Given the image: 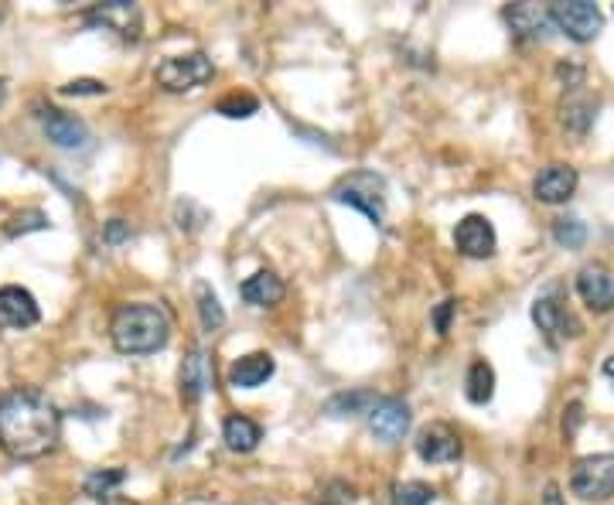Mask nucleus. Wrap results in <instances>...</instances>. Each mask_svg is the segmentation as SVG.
I'll use <instances>...</instances> for the list:
<instances>
[{
	"mask_svg": "<svg viewBox=\"0 0 614 505\" xmlns=\"http://www.w3.org/2000/svg\"><path fill=\"white\" fill-rule=\"evenodd\" d=\"M62 437V413L41 389H14L0 396V447L14 461L52 454Z\"/></svg>",
	"mask_w": 614,
	"mask_h": 505,
	"instance_id": "f257e3e1",
	"label": "nucleus"
},
{
	"mask_svg": "<svg viewBox=\"0 0 614 505\" xmlns=\"http://www.w3.org/2000/svg\"><path fill=\"white\" fill-rule=\"evenodd\" d=\"M110 338L123 355H151L171 342V318L161 304H123L113 314Z\"/></svg>",
	"mask_w": 614,
	"mask_h": 505,
	"instance_id": "f03ea898",
	"label": "nucleus"
},
{
	"mask_svg": "<svg viewBox=\"0 0 614 505\" xmlns=\"http://www.w3.org/2000/svg\"><path fill=\"white\" fill-rule=\"evenodd\" d=\"M331 198L369 215V222H376V226L386 222V181L376 171H352V175H345L331 188Z\"/></svg>",
	"mask_w": 614,
	"mask_h": 505,
	"instance_id": "7ed1b4c3",
	"label": "nucleus"
},
{
	"mask_svg": "<svg viewBox=\"0 0 614 505\" xmlns=\"http://www.w3.org/2000/svg\"><path fill=\"white\" fill-rule=\"evenodd\" d=\"M570 488L584 502L614 499V454H587L570 471Z\"/></svg>",
	"mask_w": 614,
	"mask_h": 505,
	"instance_id": "20e7f679",
	"label": "nucleus"
},
{
	"mask_svg": "<svg viewBox=\"0 0 614 505\" xmlns=\"http://www.w3.org/2000/svg\"><path fill=\"white\" fill-rule=\"evenodd\" d=\"M215 76L212 62L205 59L202 52H188V55H171V59H164L157 65L154 79L161 89H168V93H188V89H198L205 86Z\"/></svg>",
	"mask_w": 614,
	"mask_h": 505,
	"instance_id": "39448f33",
	"label": "nucleus"
},
{
	"mask_svg": "<svg viewBox=\"0 0 614 505\" xmlns=\"http://www.w3.org/2000/svg\"><path fill=\"white\" fill-rule=\"evenodd\" d=\"M550 18H553V28L563 31L570 41H580V45L594 41L604 28L601 7L591 4V0H567V4H553Z\"/></svg>",
	"mask_w": 614,
	"mask_h": 505,
	"instance_id": "423d86ee",
	"label": "nucleus"
},
{
	"mask_svg": "<svg viewBox=\"0 0 614 505\" xmlns=\"http://www.w3.org/2000/svg\"><path fill=\"white\" fill-rule=\"evenodd\" d=\"M454 246H458V253L468 256V260H488V256L495 253V246H499L492 219L478 212L464 215L458 222V229H454Z\"/></svg>",
	"mask_w": 614,
	"mask_h": 505,
	"instance_id": "0eeeda50",
	"label": "nucleus"
},
{
	"mask_svg": "<svg viewBox=\"0 0 614 505\" xmlns=\"http://www.w3.org/2000/svg\"><path fill=\"white\" fill-rule=\"evenodd\" d=\"M461 437L458 430L451 424H441V420H434V424H427L417 434V454L427 465H451V461L461 458Z\"/></svg>",
	"mask_w": 614,
	"mask_h": 505,
	"instance_id": "6e6552de",
	"label": "nucleus"
},
{
	"mask_svg": "<svg viewBox=\"0 0 614 505\" xmlns=\"http://www.w3.org/2000/svg\"><path fill=\"white\" fill-rule=\"evenodd\" d=\"M533 321L539 325V331H546V335H567V338L580 335V321L567 311V301L560 297V287H550L546 294L536 297Z\"/></svg>",
	"mask_w": 614,
	"mask_h": 505,
	"instance_id": "1a4fd4ad",
	"label": "nucleus"
},
{
	"mask_svg": "<svg viewBox=\"0 0 614 505\" xmlns=\"http://www.w3.org/2000/svg\"><path fill=\"white\" fill-rule=\"evenodd\" d=\"M38 120H41L45 137L52 140L55 147H62V151H82V147L89 144L86 123H82L79 117H72V113L55 110V106H41Z\"/></svg>",
	"mask_w": 614,
	"mask_h": 505,
	"instance_id": "9d476101",
	"label": "nucleus"
},
{
	"mask_svg": "<svg viewBox=\"0 0 614 505\" xmlns=\"http://www.w3.org/2000/svg\"><path fill=\"white\" fill-rule=\"evenodd\" d=\"M38 318H41V311H38L35 294L24 291L18 284L0 287V328L21 331V328L38 325Z\"/></svg>",
	"mask_w": 614,
	"mask_h": 505,
	"instance_id": "9b49d317",
	"label": "nucleus"
},
{
	"mask_svg": "<svg viewBox=\"0 0 614 505\" xmlns=\"http://www.w3.org/2000/svg\"><path fill=\"white\" fill-rule=\"evenodd\" d=\"M369 430L376 434V441L396 444L410 430V407L396 396H383L376 403V410L369 413Z\"/></svg>",
	"mask_w": 614,
	"mask_h": 505,
	"instance_id": "f8f14e48",
	"label": "nucleus"
},
{
	"mask_svg": "<svg viewBox=\"0 0 614 505\" xmlns=\"http://www.w3.org/2000/svg\"><path fill=\"white\" fill-rule=\"evenodd\" d=\"M89 24H99V28H110L120 38H140V7L130 4V0H110V4H99L89 11Z\"/></svg>",
	"mask_w": 614,
	"mask_h": 505,
	"instance_id": "ddd939ff",
	"label": "nucleus"
},
{
	"mask_svg": "<svg viewBox=\"0 0 614 505\" xmlns=\"http://www.w3.org/2000/svg\"><path fill=\"white\" fill-rule=\"evenodd\" d=\"M215 386V369L205 349H192L181 362V400L198 403Z\"/></svg>",
	"mask_w": 614,
	"mask_h": 505,
	"instance_id": "4468645a",
	"label": "nucleus"
},
{
	"mask_svg": "<svg viewBox=\"0 0 614 505\" xmlns=\"http://www.w3.org/2000/svg\"><path fill=\"white\" fill-rule=\"evenodd\" d=\"M577 168H570V164H550V168H543L533 181V195L539 198L543 205H563L570 195L577 192Z\"/></svg>",
	"mask_w": 614,
	"mask_h": 505,
	"instance_id": "2eb2a0df",
	"label": "nucleus"
},
{
	"mask_svg": "<svg viewBox=\"0 0 614 505\" xmlns=\"http://www.w3.org/2000/svg\"><path fill=\"white\" fill-rule=\"evenodd\" d=\"M577 294L591 311L608 314L614 308V277L604 267L591 263V267L577 273Z\"/></svg>",
	"mask_w": 614,
	"mask_h": 505,
	"instance_id": "dca6fc26",
	"label": "nucleus"
},
{
	"mask_svg": "<svg viewBox=\"0 0 614 505\" xmlns=\"http://www.w3.org/2000/svg\"><path fill=\"white\" fill-rule=\"evenodd\" d=\"M273 372H277V362H273L270 352H250V355H243V359L232 362L229 383L236 389H256L267 383Z\"/></svg>",
	"mask_w": 614,
	"mask_h": 505,
	"instance_id": "f3484780",
	"label": "nucleus"
},
{
	"mask_svg": "<svg viewBox=\"0 0 614 505\" xmlns=\"http://www.w3.org/2000/svg\"><path fill=\"white\" fill-rule=\"evenodd\" d=\"M239 294H243V301L253 304V308H273V304L284 301L287 291H284V280L273 270H256L250 280H243Z\"/></svg>",
	"mask_w": 614,
	"mask_h": 505,
	"instance_id": "a211bd4d",
	"label": "nucleus"
},
{
	"mask_svg": "<svg viewBox=\"0 0 614 505\" xmlns=\"http://www.w3.org/2000/svg\"><path fill=\"white\" fill-rule=\"evenodd\" d=\"M222 441H226L229 451L250 454V451H256V444L263 441V430L256 420L243 417V413H232L226 424H222Z\"/></svg>",
	"mask_w": 614,
	"mask_h": 505,
	"instance_id": "6ab92c4d",
	"label": "nucleus"
},
{
	"mask_svg": "<svg viewBox=\"0 0 614 505\" xmlns=\"http://www.w3.org/2000/svg\"><path fill=\"white\" fill-rule=\"evenodd\" d=\"M505 21L512 24V31H516L519 38H543L546 28L553 24L550 11H539L536 4H516L505 11Z\"/></svg>",
	"mask_w": 614,
	"mask_h": 505,
	"instance_id": "aec40b11",
	"label": "nucleus"
},
{
	"mask_svg": "<svg viewBox=\"0 0 614 505\" xmlns=\"http://www.w3.org/2000/svg\"><path fill=\"white\" fill-rule=\"evenodd\" d=\"M379 400H383V396L369 393V389L338 393V396H331V400L325 403V413H328V417H369V413L376 410Z\"/></svg>",
	"mask_w": 614,
	"mask_h": 505,
	"instance_id": "412c9836",
	"label": "nucleus"
},
{
	"mask_svg": "<svg viewBox=\"0 0 614 505\" xmlns=\"http://www.w3.org/2000/svg\"><path fill=\"white\" fill-rule=\"evenodd\" d=\"M464 396L478 407H485L488 400L495 396V369L488 366L485 359H475L468 369V379H464Z\"/></svg>",
	"mask_w": 614,
	"mask_h": 505,
	"instance_id": "4be33fe9",
	"label": "nucleus"
},
{
	"mask_svg": "<svg viewBox=\"0 0 614 505\" xmlns=\"http://www.w3.org/2000/svg\"><path fill=\"white\" fill-rule=\"evenodd\" d=\"M195 301H198V321H202V328L205 331L222 328V321H226V311H222L219 294H215L209 284H198L195 287Z\"/></svg>",
	"mask_w": 614,
	"mask_h": 505,
	"instance_id": "5701e85b",
	"label": "nucleus"
},
{
	"mask_svg": "<svg viewBox=\"0 0 614 505\" xmlns=\"http://www.w3.org/2000/svg\"><path fill=\"white\" fill-rule=\"evenodd\" d=\"M127 482V471L123 468H103V471H93V475L86 478V485H82V492L89 495V499H113V488H120Z\"/></svg>",
	"mask_w": 614,
	"mask_h": 505,
	"instance_id": "b1692460",
	"label": "nucleus"
},
{
	"mask_svg": "<svg viewBox=\"0 0 614 505\" xmlns=\"http://www.w3.org/2000/svg\"><path fill=\"white\" fill-rule=\"evenodd\" d=\"M553 239H557L560 246H567V250H580L587 239V226L577 215H563V219L553 222Z\"/></svg>",
	"mask_w": 614,
	"mask_h": 505,
	"instance_id": "393cba45",
	"label": "nucleus"
},
{
	"mask_svg": "<svg viewBox=\"0 0 614 505\" xmlns=\"http://www.w3.org/2000/svg\"><path fill=\"white\" fill-rule=\"evenodd\" d=\"M437 492L427 482H400L393 488V505H430Z\"/></svg>",
	"mask_w": 614,
	"mask_h": 505,
	"instance_id": "a878e982",
	"label": "nucleus"
},
{
	"mask_svg": "<svg viewBox=\"0 0 614 505\" xmlns=\"http://www.w3.org/2000/svg\"><path fill=\"white\" fill-rule=\"evenodd\" d=\"M38 229H48V215L41 209H24V212L7 219L4 233L7 236H24V233H38Z\"/></svg>",
	"mask_w": 614,
	"mask_h": 505,
	"instance_id": "bb28decb",
	"label": "nucleus"
},
{
	"mask_svg": "<svg viewBox=\"0 0 614 505\" xmlns=\"http://www.w3.org/2000/svg\"><path fill=\"white\" fill-rule=\"evenodd\" d=\"M591 120H594V106L591 103H567V106H563V123L574 127L577 134H584V130L591 127Z\"/></svg>",
	"mask_w": 614,
	"mask_h": 505,
	"instance_id": "cd10ccee",
	"label": "nucleus"
},
{
	"mask_svg": "<svg viewBox=\"0 0 614 505\" xmlns=\"http://www.w3.org/2000/svg\"><path fill=\"white\" fill-rule=\"evenodd\" d=\"M256 110H260V103L253 96H226L219 103V113H226V117H253Z\"/></svg>",
	"mask_w": 614,
	"mask_h": 505,
	"instance_id": "c85d7f7f",
	"label": "nucleus"
},
{
	"mask_svg": "<svg viewBox=\"0 0 614 505\" xmlns=\"http://www.w3.org/2000/svg\"><path fill=\"white\" fill-rule=\"evenodd\" d=\"M355 502V488L348 482H331L325 488V505H352Z\"/></svg>",
	"mask_w": 614,
	"mask_h": 505,
	"instance_id": "c756f323",
	"label": "nucleus"
},
{
	"mask_svg": "<svg viewBox=\"0 0 614 505\" xmlns=\"http://www.w3.org/2000/svg\"><path fill=\"white\" fill-rule=\"evenodd\" d=\"M62 93L65 96H103L106 86L96 79H76V82H69V86H62Z\"/></svg>",
	"mask_w": 614,
	"mask_h": 505,
	"instance_id": "7c9ffc66",
	"label": "nucleus"
},
{
	"mask_svg": "<svg viewBox=\"0 0 614 505\" xmlns=\"http://www.w3.org/2000/svg\"><path fill=\"white\" fill-rule=\"evenodd\" d=\"M454 311H458V304H454V301H441V304H437V311H434L437 335H447V331H451V318H454Z\"/></svg>",
	"mask_w": 614,
	"mask_h": 505,
	"instance_id": "2f4dec72",
	"label": "nucleus"
},
{
	"mask_svg": "<svg viewBox=\"0 0 614 505\" xmlns=\"http://www.w3.org/2000/svg\"><path fill=\"white\" fill-rule=\"evenodd\" d=\"M130 236V229L123 226L120 219H113L110 226H106V243H120V239H127Z\"/></svg>",
	"mask_w": 614,
	"mask_h": 505,
	"instance_id": "473e14b6",
	"label": "nucleus"
},
{
	"mask_svg": "<svg viewBox=\"0 0 614 505\" xmlns=\"http://www.w3.org/2000/svg\"><path fill=\"white\" fill-rule=\"evenodd\" d=\"M543 505H567V502H563V495H560V488H557V485H550V488H546Z\"/></svg>",
	"mask_w": 614,
	"mask_h": 505,
	"instance_id": "72a5a7b5",
	"label": "nucleus"
},
{
	"mask_svg": "<svg viewBox=\"0 0 614 505\" xmlns=\"http://www.w3.org/2000/svg\"><path fill=\"white\" fill-rule=\"evenodd\" d=\"M106 505H137V502H130V499H116V495H113V499H106Z\"/></svg>",
	"mask_w": 614,
	"mask_h": 505,
	"instance_id": "f704fd0d",
	"label": "nucleus"
},
{
	"mask_svg": "<svg viewBox=\"0 0 614 505\" xmlns=\"http://www.w3.org/2000/svg\"><path fill=\"white\" fill-rule=\"evenodd\" d=\"M4 99H7V79L0 76V103H4Z\"/></svg>",
	"mask_w": 614,
	"mask_h": 505,
	"instance_id": "c9c22d12",
	"label": "nucleus"
},
{
	"mask_svg": "<svg viewBox=\"0 0 614 505\" xmlns=\"http://www.w3.org/2000/svg\"><path fill=\"white\" fill-rule=\"evenodd\" d=\"M604 372H608V376H614V355H611L608 362H604Z\"/></svg>",
	"mask_w": 614,
	"mask_h": 505,
	"instance_id": "e433bc0d",
	"label": "nucleus"
}]
</instances>
